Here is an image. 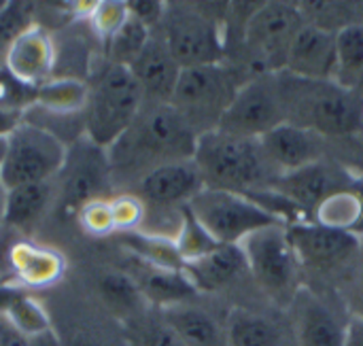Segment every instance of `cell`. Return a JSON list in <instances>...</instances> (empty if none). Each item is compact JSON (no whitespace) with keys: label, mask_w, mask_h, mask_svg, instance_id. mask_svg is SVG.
<instances>
[{"label":"cell","mask_w":363,"mask_h":346,"mask_svg":"<svg viewBox=\"0 0 363 346\" xmlns=\"http://www.w3.org/2000/svg\"><path fill=\"white\" fill-rule=\"evenodd\" d=\"M198 136L172 104L145 102L128 132L106 149L113 189L130 194L149 172L194 160Z\"/></svg>","instance_id":"1"},{"label":"cell","mask_w":363,"mask_h":346,"mask_svg":"<svg viewBox=\"0 0 363 346\" xmlns=\"http://www.w3.org/2000/svg\"><path fill=\"white\" fill-rule=\"evenodd\" d=\"M287 123L311 130L325 140L363 132V96L336 81H308L279 72Z\"/></svg>","instance_id":"2"},{"label":"cell","mask_w":363,"mask_h":346,"mask_svg":"<svg viewBox=\"0 0 363 346\" xmlns=\"http://www.w3.org/2000/svg\"><path fill=\"white\" fill-rule=\"evenodd\" d=\"M194 164L202 177L204 189L251 196L272 189L279 179L259 140L223 134L219 130L198 136Z\"/></svg>","instance_id":"3"},{"label":"cell","mask_w":363,"mask_h":346,"mask_svg":"<svg viewBox=\"0 0 363 346\" xmlns=\"http://www.w3.org/2000/svg\"><path fill=\"white\" fill-rule=\"evenodd\" d=\"M89 85L83 111L85 138L108 149L134 123L145 106V94L132 70L117 64H104Z\"/></svg>","instance_id":"4"},{"label":"cell","mask_w":363,"mask_h":346,"mask_svg":"<svg viewBox=\"0 0 363 346\" xmlns=\"http://www.w3.org/2000/svg\"><path fill=\"white\" fill-rule=\"evenodd\" d=\"M217 4H172L157 28L177 64L185 68L223 64L228 60V6L215 13Z\"/></svg>","instance_id":"5"},{"label":"cell","mask_w":363,"mask_h":346,"mask_svg":"<svg viewBox=\"0 0 363 346\" xmlns=\"http://www.w3.org/2000/svg\"><path fill=\"white\" fill-rule=\"evenodd\" d=\"M304 23L298 2H259L238 38L245 62L236 70L247 81L257 74L283 72L289 49Z\"/></svg>","instance_id":"6"},{"label":"cell","mask_w":363,"mask_h":346,"mask_svg":"<svg viewBox=\"0 0 363 346\" xmlns=\"http://www.w3.org/2000/svg\"><path fill=\"white\" fill-rule=\"evenodd\" d=\"M247 260L249 277L259 287V291L274 304L289 308L302 285V264L289 240L285 223H272L257 230L240 245Z\"/></svg>","instance_id":"7"},{"label":"cell","mask_w":363,"mask_h":346,"mask_svg":"<svg viewBox=\"0 0 363 346\" xmlns=\"http://www.w3.org/2000/svg\"><path fill=\"white\" fill-rule=\"evenodd\" d=\"M247 79L228 62L185 68L172 94V108L202 136L219 128L228 106Z\"/></svg>","instance_id":"8"},{"label":"cell","mask_w":363,"mask_h":346,"mask_svg":"<svg viewBox=\"0 0 363 346\" xmlns=\"http://www.w3.org/2000/svg\"><path fill=\"white\" fill-rule=\"evenodd\" d=\"M68 157V145L53 132L21 121L6 136V153L0 168V185L13 189L30 183H53Z\"/></svg>","instance_id":"9"},{"label":"cell","mask_w":363,"mask_h":346,"mask_svg":"<svg viewBox=\"0 0 363 346\" xmlns=\"http://www.w3.org/2000/svg\"><path fill=\"white\" fill-rule=\"evenodd\" d=\"M187 211L215 245L230 247H238L262 228L283 223L249 196L221 189H202L187 204Z\"/></svg>","instance_id":"10"},{"label":"cell","mask_w":363,"mask_h":346,"mask_svg":"<svg viewBox=\"0 0 363 346\" xmlns=\"http://www.w3.org/2000/svg\"><path fill=\"white\" fill-rule=\"evenodd\" d=\"M285 121L279 74L268 72L251 77L240 85L217 130L223 134L259 140Z\"/></svg>","instance_id":"11"},{"label":"cell","mask_w":363,"mask_h":346,"mask_svg":"<svg viewBox=\"0 0 363 346\" xmlns=\"http://www.w3.org/2000/svg\"><path fill=\"white\" fill-rule=\"evenodd\" d=\"M60 174L62 183L55 187V200L68 215H79V211L94 200L111 198L113 179L106 149L87 138L68 147V157Z\"/></svg>","instance_id":"12"},{"label":"cell","mask_w":363,"mask_h":346,"mask_svg":"<svg viewBox=\"0 0 363 346\" xmlns=\"http://www.w3.org/2000/svg\"><path fill=\"white\" fill-rule=\"evenodd\" d=\"M287 232L302 270H313L317 274L349 272L362 247V236L313 221L291 223L287 225Z\"/></svg>","instance_id":"13"},{"label":"cell","mask_w":363,"mask_h":346,"mask_svg":"<svg viewBox=\"0 0 363 346\" xmlns=\"http://www.w3.org/2000/svg\"><path fill=\"white\" fill-rule=\"evenodd\" d=\"M47 311L62 346H130L123 325L98 300L47 306Z\"/></svg>","instance_id":"14"},{"label":"cell","mask_w":363,"mask_h":346,"mask_svg":"<svg viewBox=\"0 0 363 346\" xmlns=\"http://www.w3.org/2000/svg\"><path fill=\"white\" fill-rule=\"evenodd\" d=\"M202 189V177L187 160L149 172L130 194L143 202L145 217H179Z\"/></svg>","instance_id":"15"},{"label":"cell","mask_w":363,"mask_h":346,"mask_svg":"<svg viewBox=\"0 0 363 346\" xmlns=\"http://www.w3.org/2000/svg\"><path fill=\"white\" fill-rule=\"evenodd\" d=\"M296 346H347L351 323L317 291L302 287L287 308Z\"/></svg>","instance_id":"16"},{"label":"cell","mask_w":363,"mask_h":346,"mask_svg":"<svg viewBox=\"0 0 363 346\" xmlns=\"http://www.w3.org/2000/svg\"><path fill=\"white\" fill-rule=\"evenodd\" d=\"M359 177H355L351 170H347V166L321 160L317 164H311L298 172L285 174L281 179H277V183L272 185V189L277 194H281L283 198H287L302 215H311L315 213V208L330 198L332 194L351 187Z\"/></svg>","instance_id":"17"},{"label":"cell","mask_w":363,"mask_h":346,"mask_svg":"<svg viewBox=\"0 0 363 346\" xmlns=\"http://www.w3.org/2000/svg\"><path fill=\"white\" fill-rule=\"evenodd\" d=\"M259 143L270 168L279 179L325 160L328 140L311 130L287 121L259 138Z\"/></svg>","instance_id":"18"},{"label":"cell","mask_w":363,"mask_h":346,"mask_svg":"<svg viewBox=\"0 0 363 346\" xmlns=\"http://www.w3.org/2000/svg\"><path fill=\"white\" fill-rule=\"evenodd\" d=\"M338 70V34L304 23L298 32L283 72L308 81H334Z\"/></svg>","instance_id":"19"},{"label":"cell","mask_w":363,"mask_h":346,"mask_svg":"<svg viewBox=\"0 0 363 346\" xmlns=\"http://www.w3.org/2000/svg\"><path fill=\"white\" fill-rule=\"evenodd\" d=\"M4 68L19 85L36 91L55 74V43L43 26L21 34L4 57Z\"/></svg>","instance_id":"20"},{"label":"cell","mask_w":363,"mask_h":346,"mask_svg":"<svg viewBox=\"0 0 363 346\" xmlns=\"http://www.w3.org/2000/svg\"><path fill=\"white\" fill-rule=\"evenodd\" d=\"M130 70L145 94V102H162V104H170L183 72V68L177 64V60L172 57L170 49L166 47L157 30H153L147 47L134 60Z\"/></svg>","instance_id":"21"},{"label":"cell","mask_w":363,"mask_h":346,"mask_svg":"<svg viewBox=\"0 0 363 346\" xmlns=\"http://www.w3.org/2000/svg\"><path fill=\"white\" fill-rule=\"evenodd\" d=\"M183 272L198 294H219L249 274V268L240 247L219 245L211 253L183 264Z\"/></svg>","instance_id":"22"},{"label":"cell","mask_w":363,"mask_h":346,"mask_svg":"<svg viewBox=\"0 0 363 346\" xmlns=\"http://www.w3.org/2000/svg\"><path fill=\"white\" fill-rule=\"evenodd\" d=\"M225 330L230 346H296L289 319L279 321L251 308H232Z\"/></svg>","instance_id":"23"},{"label":"cell","mask_w":363,"mask_h":346,"mask_svg":"<svg viewBox=\"0 0 363 346\" xmlns=\"http://www.w3.org/2000/svg\"><path fill=\"white\" fill-rule=\"evenodd\" d=\"M9 264L15 281L23 289H47L64 274V257L49 247L17 242L9 251Z\"/></svg>","instance_id":"24"},{"label":"cell","mask_w":363,"mask_h":346,"mask_svg":"<svg viewBox=\"0 0 363 346\" xmlns=\"http://www.w3.org/2000/svg\"><path fill=\"white\" fill-rule=\"evenodd\" d=\"M162 315L185 346H230L225 321L217 319L194 300L164 308Z\"/></svg>","instance_id":"25"},{"label":"cell","mask_w":363,"mask_h":346,"mask_svg":"<svg viewBox=\"0 0 363 346\" xmlns=\"http://www.w3.org/2000/svg\"><path fill=\"white\" fill-rule=\"evenodd\" d=\"M55 200L53 183H30L6 189L2 223L13 230L30 232L49 211Z\"/></svg>","instance_id":"26"},{"label":"cell","mask_w":363,"mask_h":346,"mask_svg":"<svg viewBox=\"0 0 363 346\" xmlns=\"http://www.w3.org/2000/svg\"><path fill=\"white\" fill-rule=\"evenodd\" d=\"M143 266L145 268L143 272H138V277H132V274L130 277L136 281L149 306L164 311L183 302H191L198 296L196 287L191 285V281L185 277L183 270H164V268H153L147 264Z\"/></svg>","instance_id":"27"},{"label":"cell","mask_w":363,"mask_h":346,"mask_svg":"<svg viewBox=\"0 0 363 346\" xmlns=\"http://www.w3.org/2000/svg\"><path fill=\"white\" fill-rule=\"evenodd\" d=\"M96 300L121 323L136 319L149 306L136 281L128 272H104L96 285Z\"/></svg>","instance_id":"28"},{"label":"cell","mask_w":363,"mask_h":346,"mask_svg":"<svg viewBox=\"0 0 363 346\" xmlns=\"http://www.w3.org/2000/svg\"><path fill=\"white\" fill-rule=\"evenodd\" d=\"M315 223L351 232V234H363V179H357L351 187L340 189L325 198L313 213Z\"/></svg>","instance_id":"29"},{"label":"cell","mask_w":363,"mask_h":346,"mask_svg":"<svg viewBox=\"0 0 363 346\" xmlns=\"http://www.w3.org/2000/svg\"><path fill=\"white\" fill-rule=\"evenodd\" d=\"M87 96L89 85L85 81L77 77H51L34 91V106L60 117H83Z\"/></svg>","instance_id":"30"},{"label":"cell","mask_w":363,"mask_h":346,"mask_svg":"<svg viewBox=\"0 0 363 346\" xmlns=\"http://www.w3.org/2000/svg\"><path fill=\"white\" fill-rule=\"evenodd\" d=\"M334 81L363 96V23L338 32V70Z\"/></svg>","instance_id":"31"},{"label":"cell","mask_w":363,"mask_h":346,"mask_svg":"<svg viewBox=\"0 0 363 346\" xmlns=\"http://www.w3.org/2000/svg\"><path fill=\"white\" fill-rule=\"evenodd\" d=\"M123 330L130 346H185L181 336L164 319L162 311L153 306L136 319L128 321Z\"/></svg>","instance_id":"32"},{"label":"cell","mask_w":363,"mask_h":346,"mask_svg":"<svg viewBox=\"0 0 363 346\" xmlns=\"http://www.w3.org/2000/svg\"><path fill=\"white\" fill-rule=\"evenodd\" d=\"M306 23L328 32H342L349 26L363 23V2H298Z\"/></svg>","instance_id":"33"},{"label":"cell","mask_w":363,"mask_h":346,"mask_svg":"<svg viewBox=\"0 0 363 346\" xmlns=\"http://www.w3.org/2000/svg\"><path fill=\"white\" fill-rule=\"evenodd\" d=\"M151 34H153V30H149L147 26H143L138 19H134L128 13V19L123 21V26L104 45V49H106V62L130 68L134 64V60L147 47Z\"/></svg>","instance_id":"34"},{"label":"cell","mask_w":363,"mask_h":346,"mask_svg":"<svg viewBox=\"0 0 363 346\" xmlns=\"http://www.w3.org/2000/svg\"><path fill=\"white\" fill-rule=\"evenodd\" d=\"M36 26V4L26 0H4L0 9V66L15 40Z\"/></svg>","instance_id":"35"},{"label":"cell","mask_w":363,"mask_h":346,"mask_svg":"<svg viewBox=\"0 0 363 346\" xmlns=\"http://www.w3.org/2000/svg\"><path fill=\"white\" fill-rule=\"evenodd\" d=\"M2 317H6L19 332H23L30 338L51 328V317L47 306L38 298L30 296L28 291H23Z\"/></svg>","instance_id":"36"},{"label":"cell","mask_w":363,"mask_h":346,"mask_svg":"<svg viewBox=\"0 0 363 346\" xmlns=\"http://www.w3.org/2000/svg\"><path fill=\"white\" fill-rule=\"evenodd\" d=\"M174 245H177V251L183 260V264L191 262V260H198L206 253H211L215 247L213 238L200 228V223L191 217V213L185 208V215H183V223H181V230L174 238Z\"/></svg>","instance_id":"37"},{"label":"cell","mask_w":363,"mask_h":346,"mask_svg":"<svg viewBox=\"0 0 363 346\" xmlns=\"http://www.w3.org/2000/svg\"><path fill=\"white\" fill-rule=\"evenodd\" d=\"M125 19H128V2H117V0L96 2L87 17L91 30L96 32L102 45L111 40V36L123 26Z\"/></svg>","instance_id":"38"},{"label":"cell","mask_w":363,"mask_h":346,"mask_svg":"<svg viewBox=\"0 0 363 346\" xmlns=\"http://www.w3.org/2000/svg\"><path fill=\"white\" fill-rule=\"evenodd\" d=\"M111 198L94 200V202L85 204L79 211V215H77L79 223H81V228L87 234H91V236H106V234L117 232L115 230V219H113V208H111Z\"/></svg>","instance_id":"39"},{"label":"cell","mask_w":363,"mask_h":346,"mask_svg":"<svg viewBox=\"0 0 363 346\" xmlns=\"http://www.w3.org/2000/svg\"><path fill=\"white\" fill-rule=\"evenodd\" d=\"M111 208H113V219H115V230L119 234L123 232H134L140 228L143 217H145V206L134 194H117L111 198Z\"/></svg>","instance_id":"40"},{"label":"cell","mask_w":363,"mask_h":346,"mask_svg":"<svg viewBox=\"0 0 363 346\" xmlns=\"http://www.w3.org/2000/svg\"><path fill=\"white\" fill-rule=\"evenodd\" d=\"M168 11V2H160V0H134L128 2V13L138 19L143 26H147L149 30H157L166 17Z\"/></svg>","instance_id":"41"},{"label":"cell","mask_w":363,"mask_h":346,"mask_svg":"<svg viewBox=\"0 0 363 346\" xmlns=\"http://www.w3.org/2000/svg\"><path fill=\"white\" fill-rule=\"evenodd\" d=\"M349 296H351V304L357 313V319L363 321V236L359 253H357L353 266L349 268Z\"/></svg>","instance_id":"42"},{"label":"cell","mask_w":363,"mask_h":346,"mask_svg":"<svg viewBox=\"0 0 363 346\" xmlns=\"http://www.w3.org/2000/svg\"><path fill=\"white\" fill-rule=\"evenodd\" d=\"M0 346H30V336L19 332L6 317L0 315Z\"/></svg>","instance_id":"43"},{"label":"cell","mask_w":363,"mask_h":346,"mask_svg":"<svg viewBox=\"0 0 363 346\" xmlns=\"http://www.w3.org/2000/svg\"><path fill=\"white\" fill-rule=\"evenodd\" d=\"M23 121V111L0 104V138H6Z\"/></svg>","instance_id":"44"},{"label":"cell","mask_w":363,"mask_h":346,"mask_svg":"<svg viewBox=\"0 0 363 346\" xmlns=\"http://www.w3.org/2000/svg\"><path fill=\"white\" fill-rule=\"evenodd\" d=\"M30 346H62V342H60L55 330L49 328V330H45V332L32 336V338H30Z\"/></svg>","instance_id":"45"},{"label":"cell","mask_w":363,"mask_h":346,"mask_svg":"<svg viewBox=\"0 0 363 346\" xmlns=\"http://www.w3.org/2000/svg\"><path fill=\"white\" fill-rule=\"evenodd\" d=\"M347 346H363V321L351 323V334H349V345Z\"/></svg>","instance_id":"46"},{"label":"cell","mask_w":363,"mask_h":346,"mask_svg":"<svg viewBox=\"0 0 363 346\" xmlns=\"http://www.w3.org/2000/svg\"><path fill=\"white\" fill-rule=\"evenodd\" d=\"M4 200H6V189L0 185V221H2V211H4Z\"/></svg>","instance_id":"47"},{"label":"cell","mask_w":363,"mask_h":346,"mask_svg":"<svg viewBox=\"0 0 363 346\" xmlns=\"http://www.w3.org/2000/svg\"><path fill=\"white\" fill-rule=\"evenodd\" d=\"M4 153H6V138H0V168L4 162Z\"/></svg>","instance_id":"48"},{"label":"cell","mask_w":363,"mask_h":346,"mask_svg":"<svg viewBox=\"0 0 363 346\" xmlns=\"http://www.w3.org/2000/svg\"><path fill=\"white\" fill-rule=\"evenodd\" d=\"M0 72H2V66H0Z\"/></svg>","instance_id":"49"}]
</instances>
